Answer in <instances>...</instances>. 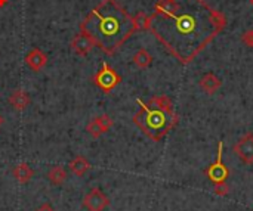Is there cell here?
Instances as JSON below:
<instances>
[{
  "label": "cell",
  "instance_id": "1",
  "mask_svg": "<svg viewBox=\"0 0 253 211\" xmlns=\"http://www.w3.org/2000/svg\"><path fill=\"white\" fill-rule=\"evenodd\" d=\"M225 27V15L206 0H157L148 31L179 64L188 65Z\"/></svg>",
  "mask_w": 253,
  "mask_h": 211
},
{
  "label": "cell",
  "instance_id": "2",
  "mask_svg": "<svg viewBox=\"0 0 253 211\" xmlns=\"http://www.w3.org/2000/svg\"><path fill=\"white\" fill-rule=\"evenodd\" d=\"M79 28L110 56L136 33L133 16L117 0H101L80 22Z\"/></svg>",
  "mask_w": 253,
  "mask_h": 211
},
{
  "label": "cell",
  "instance_id": "3",
  "mask_svg": "<svg viewBox=\"0 0 253 211\" xmlns=\"http://www.w3.org/2000/svg\"><path fill=\"white\" fill-rule=\"evenodd\" d=\"M141 106L132 121L139 130L154 142H160L176 124L179 117L173 111V104L166 95H159L150 99L148 104L136 101Z\"/></svg>",
  "mask_w": 253,
  "mask_h": 211
},
{
  "label": "cell",
  "instance_id": "4",
  "mask_svg": "<svg viewBox=\"0 0 253 211\" xmlns=\"http://www.w3.org/2000/svg\"><path fill=\"white\" fill-rule=\"evenodd\" d=\"M92 81L101 92L108 95L122 83V75L108 62H104L92 77Z\"/></svg>",
  "mask_w": 253,
  "mask_h": 211
},
{
  "label": "cell",
  "instance_id": "5",
  "mask_svg": "<svg viewBox=\"0 0 253 211\" xmlns=\"http://www.w3.org/2000/svg\"><path fill=\"white\" fill-rule=\"evenodd\" d=\"M206 177L213 183V185H221L225 183L228 176H230V170L224 163V142L219 141L218 142V155H216V161L213 164H211L206 172H205Z\"/></svg>",
  "mask_w": 253,
  "mask_h": 211
},
{
  "label": "cell",
  "instance_id": "6",
  "mask_svg": "<svg viewBox=\"0 0 253 211\" xmlns=\"http://www.w3.org/2000/svg\"><path fill=\"white\" fill-rule=\"evenodd\" d=\"M82 206L87 211H104L110 206V198L101 189L95 188L83 198Z\"/></svg>",
  "mask_w": 253,
  "mask_h": 211
},
{
  "label": "cell",
  "instance_id": "7",
  "mask_svg": "<svg viewBox=\"0 0 253 211\" xmlns=\"http://www.w3.org/2000/svg\"><path fill=\"white\" fill-rule=\"evenodd\" d=\"M234 154L248 166L253 164V133H248L234 145Z\"/></svg>",
  "mask_w": 253,
  "mask_h": 211
},
{
  "label": "cell",
  "instance_id": "8",
  "mask_svg": "<svg viewBox=\"0 0 253 211\" xmlns=\"http://www.w3.org/2000/svg\"><path fill=\"white\" fill-rule=\"evenodd\" d=\"M25 64H27V67L31 70V71H34V72H39V71H42L44 67H46V64H47V55L42 50V49H39V47H33L27 55H25Z\"/></svg>",
  "mask_w": 253,
  "mask_h": 211
},
{
  "label": "cell",
  "instance_id": "9",
  "mask_svg": "<svg viewBox=\"0 0 253 211\" xmlns=\"http://www.w3.org/2000/svg\"><path fill=\"white\" fill-rule=\"evenodd\" d=\"M95 47V43L92 41L90 37H87L84 33H79L77 35H74V38L71 40V49L79 55V56H86L90 53V50Z\"/></svg>",
  "mask_w": 253,
  "mask_h": 211
},
{
  "label": "cell",
  "instance_id": "10",
  "mask_svg": "<svg viewBox=\"0 0 253 211\" xmlns=\"http://www.w3.org/2000/svg\"><path fill=\"white\" fill-rule=\"evenodd\" d=\"M7 102H9V105H10L13 109H16V111H24V109L30 105L31 99H30V96H28L27 92L18 89V90H13V92L10 93V96L7 98Z\"/></svg>",
  "mask_w": 253,
  "mask_h": 211
},
{
  "label": "cell",
  "instance_id": "11",
  "mask_svg": "<svg viewBox=\"0 0 253 211\" xmlns=\"http://www.w3.org/2000/svg\"><path fill=\"white\" fill-rule=\"evenodd\" d=\"M199 84H200L202 90H203V92H206L208 95H215V93L219 90V87L222 86L221 80H219L213 72H208V74H205V75L200 78Z\"/></svg>",
  "mask_w": 253,
  "mask_h": 211
},
{
  "label": "cell",
  "instance_id": "12",
  "mask_svg": "<svg viewBox=\"0 0 253 211\" xmlns=\"http://www.w3.org/2000/svg\"><path fill=\"white\" fill-rule=\"evenodd\" d=\"M68 167H70V170H71V173H74L76 176H83V175H86L89 170H90V163L87 161V158L86 157H83V155H77L70 164H68Z\"/></svg>",
  "mask_w": 253,
  "mask_h": 211
},
{
  "label": "cell",
  "instance_id": "13",
  "mask_svg": "<svg viewBox=\"0 0 253 211\" xmlns=\"http://www.w3.org/2000/svg\"><path fill=\"white\" fill-rule=\"evenodd\" d=\"M12 173L19 183H28L34 176V170L27 163H21L16 167H13Z\"/></svg>",
  "mask_w": 253,
  "mask_h": 211
},
{
  "label": "cell",
  "instance_id": "14",
  "mask_svg": "<svg viewBox=\"0 0 253 211\" xmlns=\"http://www.w3.org/2000/svg\"><path fill=\"white\" fill-rule=\"evenodd\" d=\"M132 61H133V64H135L138 68L145 70V68H148V67L153 64V56H151V53H150L147 49H139V50L133 55Z\"/></svg>",
  "mask_w": 253,
  "mask_h": 211
},
{
  "label": "cell",
  "instance_id": "15",
  "mask_svg": "<svg viewBox=\"0 0 253 211\" xmlns=\"http://www.w3.org/2000/svg\"><path fill=\"white\" fill-rule=\"evenodd\" d=\"M67 172H65V169L64 167H61V166H55V167H52L50 170H49V173H47V179L50 180V183H53V185H56V186H61L65 180H67Z\"/></svg>",
  "mask_w": 253,
  "mask_h": 211
},
{
  "label": "cell",
  "instance_id": "16",
  "mask_svg": "<svg viewBox=\"0 0 253 211\" xmlns=\"http://www.w3.org/2000/svg\"><path fill=\"white\" fill-rule=\"evenodd\" d=\"M133 25L136 31H147L150 30V15L144 12H138L133 16Z\"/></svg>",
  "mask_w": 253,
  "mask_h": 211
},
{
  "label": "cell",
  "instance_id": "17",
  "mask_svg": "<svg viewBox=\"0 0 253 211\" xmlns=\"http://www.w3.org/2000/svg\"><path fill=\"white\" fill-rule=\"evenodd\" d=\"M86 132H87L92 138H95V139H98L101 135L105 133L104 129H102V126H101V123H99V120H98V117H95L93 120H90V121L87 123Z\"/></svg>",
  "mask_w": 253,
  "mask_h": 211
},
{
  "label": "cell",
  "instance_id": "18",
  "mask_svg": "<svg viewBox=\"0 0 253 211\" xmlns=\"http://www.w3.org/2000/svg\"><path fill=\"white\" fill-rule=\"evenodd\" d=\"M98 120H99V123H101V126H102V129H104L105 133H107V132L113 127V124H114V121H113V118H111L110 115H99Z\"/></svg>",
  "mask_w": 253,
  "mask_h": 211
},
{
  "label": "cell",
  "instance_id": "19",
  "mask_svg": "<svg viewBox=\"0 0 253 211\" xmlns=\"http://www.w3.org/2000/svg\"><path fill=\"white\" fill-rule=\"evenodd\" d=\"M242 41L248 47H253V30H248L242 34Z\"/></svg>",
  "mask_w": 253,
  "mask_h": 211
},
{
  "label": "cell",
  "instance_id": "20",
  "mask_svg": "<svg viewBox=\"0 0 253 211\" xmlns=\"http://www.w3.org/2000/svg\"><path fill=\"white\" fill-rule=\"evenodd\" d=\"M228 192H230V188H228L227 182L225 183H221V185H215V194L216 195L224 197V195H228Z\"/></svg>",
  "mask_w": 253,
  "mask_h": 211
},
{
  "label": "cell",
  "instance_id": "21",
  "mask_svg": "<svg viewBox=\"0 0 253 211\" xmlns=\"http://www.w3.org/2000/svg\"><path fill=\"white\" fill-rule=\"evenodd\" d=\"M36 211H55V209L49 203H44V204H42Z\"/></svg>",
  "mask_w": 253,
  "mask_h": 211
},
{
  "label": "cell",
  "instance_id": "22",
  "mask_svg": "<svg viewBox=\"0 0 253 211\" xmlns=\"http://www.w3.org/2000/svg\"><path fill=\"white\" fill-rule=\"evenodd\" d=\"M9 3V0H0V7H3V6H6Z\"/></svg>",
  "mask_w": 253,
  "mask_h": 211
},
{
  "label": "cell",
  "instance_id": "23",
  "mask_svg": "<svg viewBox=\"0 0 253 211\" xmlns=\"http://www.w3.org/2000/svg\"><path fill=\"white\" fill-rule=\"evenodd\" d=\"M1 124H3V117L0 115V126H1Z\"/></svg>",
  "mask_w": 253,
  "mask_h": 211
},
{
  "label": "cell",
  "instance_id": "24",
  "mask_svg": "<svg viewBox=\"0 0 253 211\" xmlns=\"http://www.w3.org/2000/svg\"><path fill=\"white\" fill-rule=\"evenodd\" d=\"M251 4H252V6H253V0H251Z\"/></svg>",
  "mask_w": 253,
  "mask_h": 211
}]
</instances>
